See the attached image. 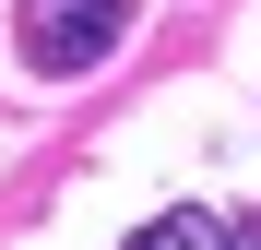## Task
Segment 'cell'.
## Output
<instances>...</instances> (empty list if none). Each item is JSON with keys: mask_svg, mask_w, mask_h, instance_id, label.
<instances>
[{"mask_svg": "<svg viewBox=\"0 0 261 250\" xmlns=\"http://www.w3.org/2000/svg\"><path fill=\"white\" fill-rule=\"evenodd\" d=\"M130 250H226V226L178 202V215H143V226H130Z\"/></svg>", "mask_w": 261, "mask_h": 250, "instance_id": "obj_2", "label": "cell"}, {"mask_svg": "<svg viewBox=\"0 0 261 250\" xmlns=\"http://www.w3.org/2000/svg\"><path fill=\"white\" fill-rule=\"evenodd\" d=\"M119 36H130V0H12V48H24L36 83H83V72H107Z\"/></svg>", "mask_w": 261, "mask_h": 250, "instance_id": "obj_1", "label": "cell"}, {"mask_svg": "<svg viewBox=\"0 0 261 250\" xmlns=\"http://www.w3.org/2000/svg\"><path fill=\"white\" fill-rule=\"evenodd\" d=\"M226 250H261V215H238V226H226Z\"/></svg>", "mask_w": 261, "mask_h": 250, "instance_id": "obj_3", "label": "cell"}]
</instances>
